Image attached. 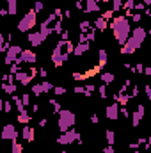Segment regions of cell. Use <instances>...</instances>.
Here are the masks:
<instances>
[{"instance_id":"6","label":"cell","mask_w":151,"mask_h":153,"mask_svg":"<svg viewBox=\"0 0 151 153\" xmlns=\"http://www.w3.org/2000/svg\"><path fill=\"white\" fill-rule=\"evenodd\" d=\"M36 61H37V55H36L32 50H29V48L21 50L20 59H16V62H18V64H20V62H29V64H32V62H36Z\"/></svg>"},{"instance_id":"10","label":"cell","mask_w":151,"mask_h":153,"mask_svg":"<svg viewBox=\"0 0 151 153\" xmlns=\"http://www.w3.org/2000/svg\"><path fill=\"white\" fill-rule=\"evenodd\" d=\"M105 114H107V118H109L110 121H117V118H119V103L109 105L107 111H105Z\"/></svg>"},{"instance_id":"26","label":"cell","mask_w":151,"mask_h":153,"mask_svg":"<svg viewBox=\"0 0 151 153\" xmlns=\"http://www.w3.org/2000/svg\"><path fill=\"white\" fill-rule=\"evenodd\" d=\"M112 18H114V11H112V9H109V11L103 13V20H112Z\"/></svg>"},{"instance_id":"35","label":"cell","mask_w":151,"mask_h":153,"mask_svg":"<svg viewBox=\"0 0 151 153\" xmlns=\"http://www.w3.org/2000/svg\"><path fill=\"white\" fill-rule=\"evenodd\" d=\"M75 93H78V94H82L84 93V87L80 85V87H75Z\"/></svg>"},{"instance_id":"37","label":"cell","mask_w":151,"mask_h":153,"mask_svg":"<svg viewBox=\"0 0 151 153\" xmlns=\"http://www.w3.org/2000/svg\"><path fill=\"white\" fill-rule=\"evenodd\" d=\"M64 16H66V18H71V11L66 9V11H64Z\"/></svg>"},{"instance_id":"23","label":"cell","mask_w":151,"mask_h":153,"mask_svg":"<svg viewBox=\"0 0 151 153\" xmlns=\"http://www.w3.org/2000/svg\"><path fill=\"white\" fill-rule=\"evenodd\" d=\"M107 141H109V144H114V139H116V135H114V132L112 130H107Z\"/></svg>"},{"instance_id":"29","label":"cell","mask_w":151,"mask_h":153,"mask_svg":"<svg viewBox=\"0 0 151 153\" xmlns=\"http://www.w3.org/2000/svg\"><path fill=\"white\" fill-rule=\"evenodd\" d=\"M89 29V21H82L80 23V30H87Z\"/></svg>"},{"instance_id":"8","label":"cell","mask_w":151,"mask_h":153,"mask_svg":"<svg viewBox=\"0 0 151 153\" xmlns=\"http://www.w3.org/2000/svg\"><path fill=\"white\" fill-rule=\"evenodd\" d=\"M20 54H21V48H20L18 45L9 47V50H7V54H6V64H13V62H16V59H18Z\"/></svg>"},{"instance_id":"7","label":"cell","mask_w":151,"mask_h":153,"mask_svg":"<svg viewBox=\"0 0 151 153\" xmlns=\"http://www.w3.org/2000/svg\"><path fill=\"white\" fill-rule=\"evenodd\" d=\"M140 45L133 39V37H128L124 43H123V48H121V54H133Z\"/></svg>"},{"instance_id":"20","label":"cell","mask_w":151,"mask_h":153,"mask_svg":"<svg viewBox=\"0 0 151 153\" xmlns=\"http://www.w3.org/2000/svg\"><path fill=\"white\" fill-rule=\"evenodd\" d=\"M11 153H23V146H21L20 142L13 141V148H11Z\"/></svg>"},{"instance_id":"27","label":"cell","mask_w":151,"mask_h":153,"mask_svg":"<svg viewBox=\"0 0 151 153\" xmlns=\"http://www.w3.org/2000/svg\"><path fill=\"white\" fill-rule=\"evenodd\" d=\"M20 102H21V105H23V107H25V105H29V102H30V96H29V94L25 93L23 96H21V100H20Z\"/></svg>"},{"instance_id":"19","label":"cell","mask_w":151,"mask_h":153,"mask_svg":"<svg viewBox=\"0 0 151 153\" xmlns=\"http://www.w3.org/2000/svg\"><path fill=\"white\" fill-rule=\"evenodd\" d=\"M94 27H96L98 30H105V29H107V20H103V18H98V20L94 21Z\"/></svg>"},{"instance_id":"1","label":"cell","mask_w":151,"mask_h":153,"mask_svg":"<svg viewBox=\"0 0 151 153\" xmlns=\"http://www.w3.org/2000/svg\"><path fill=\"white\" fill-rule=\"evenodd\" d=\"M110 29H112V32H114V36H116V39H117L119 45H123V43L130 37V21L126 20L124 14L112 20Z\"/></svg>"},{"instance_id":"5","label":"cell","mask_w":151,"mask_h":153,"mask_svg":"<svg viewBox=\"0 0 151 153\" xmlns=\"http://www.w3.org/2000/svg\"><path fill=\"white\" fill-rule=\"evenodd\" d=\"M18 135H20V132H18V130H16V126L14 125H4V128H2V135H0V137H2L4 141H16L18 139Z\"/></svg>"},{"instance_id":"15","label":"cell","mask_w":151,"mask_h":153,"mask_svg":"<svg viewBox=\"0 0 151 153\" xmlns=\"http://www.w3.org/2000/svg\"><path fill=\"white\" fill-rule=\"evenodd\" d=\"M21 135H23V139L25 141H34V130L30 128V126H23V132H21Z\"/></svg>"},{"instance_id":"3","label":"cell","mask_w":151,"mask_h":153,"mask_svg":"<svg viewBox=\"0 0 151 153\" xmlns=\"http://www.w3.org/2000/svg\"><path fill=\"white\" fill-rule=\"evenodd\" d=\"M37 23V13L34 9H30L23 18L20 20V23H18V30L20 32H29L30 29H34Z\"/></svg>"},{"instance_id":"38","label":"cell","mask_w":151,"mask_h":153,"mask_svg":"<svg viewBox=\"0 0 151 153\" xmlns=\"http://www.w3.org/2000/svg\"><path fill=\"white\" fill-rule=\"evenodd\" d=\"M91 121H93V123H98V121H100V119H98V116H96V114H94V116H93V118H91Z\"/></svg>"},{"instance_id":"2","label":"cell","mask_w":151,"mask_h":153,"mask_svg":"<svg viewBox=\"0 0 151 153\" xmlns=\"http://www.w3.org/2000/svg\"><path fill=\"white\" fill-rule=\"evenodd\" d=\"M59 130L60 132H66V130H70L73 125H75V112L70 111V109H66V111H60L59 112Z\"/></svg>"},{"instance_id":"11","label":"cell","mask_w":151,"mask_h":153,"mask_svg":"<svg viewBox=\"0 0 151 153\" xmlns=\"http://www.w3.org/2000/svg\"><path fill=\"white\" fill-rule=\"evenodd\" d=\"M144 112H146L144 105H142V103H140V105H137V111L132 114V116H133V126H137V125L140 123V119L144 118Z\"/></svg>"},{"instance_id":"4","label":"cell","mask_w":151,"mask_h":153,"mask_svg":"<svg viewBox=\"0 0 151 153\" xmlns=\"http://www.w3.org/2000/svg\"><path fill=\"white\" fill-rule=\"evenodd\" d=\"M73 141L82 142V141H80V134H77L75 130H66V132H62V134L59 135V139H57L59 144H71Z\"/></svg>"},{"instance_id":"18","label":"cell","mask_w":151,"mask_h":153,"mask_svg":"<svg viewBox=\"0 0 151 153\" xmlns=\"http://www.w3.org/2000/svg\"><path fill=\"white\" fill-rule=\"evenodd\" d=\"M18 7H16V0H7V13L9 14H16Z\"/></svg>"},{"instance_id":"9","label":"cell","mask_w":151,"mask_h":153,"mask_svg":"<svg viewBox=\"0 0 151 153\" xmlns=\"http://www.w3.org/2000/svg\"><path fill=\"white\" fill-rule=\"evenodd\" d=\"M46 39V36L43 34V32H32V34H29V43L34 47V48H37L39 45H43V41Z\"/></svg>"},{"instance_id":"39","label":"cell","mask_w":151,"mask_h":153,"mask_svg":"<svg viewBox=\"0 0 151 153\" xmlns=\"http://www.w3.org/2000/svg\"><path fill=\"white\" fill-rule=\"evenodd\" d=\"M144 75H151V68H146L144 70Z\"/></svg>"},{"instance_id":"34","label":"cell","mask_w":151,"mask_h":153,"mask_svg":"<svg viewBox=\"0 0 151 153\" xmlns=\"http://www.w3.org/2000/svg\"><path fill=\"white\" fill-rule=\"evenodd\" d=\"M142 20V14L140 13H137V14H133V21H137V23H139V21Z\"/></svg>"},{"instance_id":"13","label":"cell","mask_w":151,"mask_h":153,"mask_svg":"<svg viewBox=\"0 0 151 153\" xmlns=\"http://www.w3.org/2000/svg\"><path fill=\"white\" fill-rule=\"evenodd\" d=\"M98 59H100V62H98L100 68L105 66V64L109 62V55H107V50H105V48H100V50H98Z\"/></svg>"},{"instance_id":"32","label":"cell","mask_w":151,"mask_h":153,"mask_svg":"<svg viewBox=\"0 0 151 153\" xmlns=\"http://www.w3.org/2000/svg\"><path fill=\"white\" fill-rule=\"evenodd\" d=\"M100 96H101V98H107V91H105V85H101V87H100Z\"/></svg>"},{"instance_id":"31","label":"cell","mask_w":151,"mask_h":153,"mask_svg":"<svg viewBox=\"0 0 151 153\" xmlns=\"http://www.w3.org/2000/svg\"><path fill=\"white\" fill-rule=\"evenodd\" d=\"M43 7H45V6H43V2H36V13H39V11H43Z\"/></svg>"},{"instance_id":"17","label":"cell","mask_w":151,"mask_h":153,"mask_svg":"<svg viewBox=\"0 0 151 153\" xmlns=\"http://www.w3.org/2000/svg\"><path fill=\"white\" fill-rule=\"evenodd\" d=\"M29 121H30V116L27 114V111H23V112L18 114V123H21V125H29Z\"/></svg>"},{"instance_id":"14","label":"cell","mask_w":151,"mask_h":153,"mask_svg":"<svg viewBox=\"0 0 151 153\" xmlns=\"http://www.w3.org/2000/svg\"><path fill=\"white\" fill-rule=\"evenodd\" d=\"M87 50H89V45H87V43H78L77 48H73V54H75V55H82V54H85Z\"/></svg>"},{"instance_id":"12","label":"cell","mask_w":151,"mask_h":153,"mask_svg":"<svg viewBox=\"0 0 151 153\" xmlns=\"http://www.w3.org/2000/svg\"><path fill=\"white\" fill-rule=\"evenodd\" d=\"M132 37L139 43V45H142V41H144V37H146V29H142V27H137L133 32H132Z\"/></svg>"},{"instance_id":"30","label":"cell","mask_w":151,"mask_h":153,"mask_svg":"<svg viewBox=\"0 0 151 153\" xmlns=\"http://www.w3.org/2000/svg\"><path fill=\"white\" fill-rule=\"evenodd\" d=\"M119 112H121V114H123L124 118H130V112H128V109H126V107H123V109H121Z\"/></svg>"},{"instance_id":"25","label":"cell","mask_w":151,"mask_h":153,"mask_svg":"<svg viewBox=\"0 0 151 153\" xmlns=\"http://www.w3.org/2000/svg\"><path fill=\"white\" fill-rule=\"evenodd\" d=\"M53 93H55L57 96H60V94H64V93H66V89H64L62 85H57V87H53Z\"/></svg>"},{"instance_id":"33","label":"cell","mask_w":151,"mask_h":153,"mask_svg":"<svg viewBox=\"0 0 151 153\" xmlns=\"http://www.w3.org/2000/svg\"><path fill=\"white\" fill-rule=\"evenodd\" d=\"M103 153H116V151H114V148H112V144H110V146H107V148L103 149Z\"/></svg>"},{"instance_id":"21","label":"cell","mask_w":151,"mask_h":153,"mask_svg":"<svg viewBox=\"0 0 151 153\" xmlns=\"http://www.w3.org/2000/svg\"><path fill=\"white\" fill-rule=\"evenodd\" d=\"M110 2H112V11H114V13L123 7V0H110Z\"/></svg>"},{"instance_id":"24","label":"cell","mask_w":151,"mask_h":153,"mask_svg":"<svg viewBox=\"0 0 151 153\" xmlns=\"http://www.w3.org/2000/svg\"><path fill=\"white\" fill-rule=\"evenodd\" d=\"M32 91H34V94H36V96L43 94V87H41V84H36V85L32 87Z\"/></svg>"},{"instance_id":"36","label":"cell","mask_w":151,"mask_h":153,"mask_svg":"<svg viewBox=\"0 0 151 153\" xmlns=\"http://www.w3.org/2000/svg\"><path fill=\"white\" fill-rule=\"evenodd\" d=\"M146 94H147V98H151V87L149 85H146Z\"/></svg>"},{"instance_id":"40","label":"cell","mask_w":151,"mask_h":153,"mask_svg":"<svg viewBox=\"0 0 151 153\" xmlns=\"http://www.w3.org/2000/svg\"><path fill=\"white\" fill-rule=\"evenodd\" d=\"M101 2H105V4H107V2H110V0H101Z\"/></svg>"},{"instance_id":"28","label":"cell","mask_w":151,"mask_h":153,"mask_svg":"<svg viewBox=\"0 0 151 153\" xmlns=\"http://www.w3.org/2000/svg\"><path fill=\"white\" fill-rule=\"evenodd\" d=\"M11 109H13L11 102H4V111H6V112H11Z\"/></svg>"},{"instance_id":"22","label":"cell","mask_w":151,"mask_h":153,"mask_svg":"<svg viewBox=\"0 0 151 153\" xmlns=\"http://www.w3.org/2000/svg\"><path fill=\"white\" fill-rule=\"evenodd\" d=\"M101 80H103L105 84H110V82H114V75H112V73H103V75H101Z\"/></svg>"},{"instance_id":"16","label":"cell","mask_w":151,"mask_h":153,"mask_svg":"<svg viewBox=\"0 0 151 153\" xmlns=\"http://www.w3.org/2000/svg\"><path fill=\"white\" fill-rule=\"evenodd\" d=\"M85 13H93V11H100V6H98V0H87V7L84 9Z\"/></svg>"}]
</instances>
